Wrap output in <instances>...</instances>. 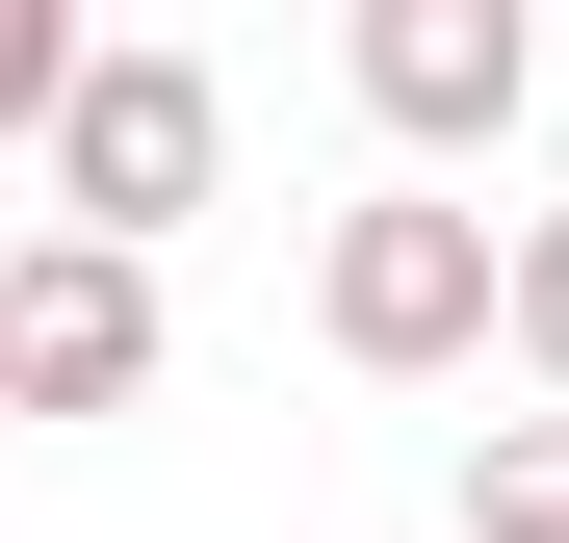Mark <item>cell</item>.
<instances>
[{
    "mask_svg": "<svg viewBox=\"0 0 569 543\" xmlns=\"http://www.w3.org/2000/svg\"><path fill=\"white\" fill-rule=\"evenodd\" d=\"M311 336L362 362V389H440L466 336H518V233H492V208H440V181H389V208H337Z\"/></svg>",
    "mask_w": 569,
    "mask_h": 543,
    "instance_id": "6da1fadb",
    "label": "cell"
},
{
    "mask_svg": "<svg viewBox=\"0 0 569 543\" xmlns=\"http://www.w3.org/2000/svg\"><path fill=\"white\" fill-rule=\"evenodd\" d=\"M208 155H233V78H208V52H78V104H52V233L156 259L181 208H208Z\"/></svg>",
    "mask_w": 569,
    "mask_h": 543,
    "instance_id": "7a4b0ae2",
    "label": "cell"
},
{
    "mask_svg": "<svg viewBox=\"0 0 569 543\" xmlns=\"http://www.w3.org/2000/svg\"><path fill=\"white\" fill-rule=\"evenodd\" d=\"M130 389H156V259L27 233L0 259V414H130Z\"/></svg>",
    "mask_w": 569,
    "mask_h": 543,
    "instance_id": "3957f363",
    "label": "cell"
},
{
    "mask_svg": "<svg viewBox=\"0 0 569 543\" xmlns=\"http://www.w3.org/2000/svg\"><path fill=\"white\" fill-rule=\"evenodd\" d=\"M518 78H543L518 0H362V104H389L415 155H492V130H518Z\"/></svg>",
    "mask_w": 569,
    "mask_h": 543,
    "instance_id": "277c9868",
    "label": "cell"
},
{
    "mask_svg": "<svg viewBox=\"0 0 569 543\" xmlns=\"http://www.w3.org/2000/svg\"><path fill=\"white\" fill-rule=\"evenodd\" d=\"M569 517V414H492V440H466V543H543Z\"/></svg>",
    "mask_w": 569,
    "mask_h": 543,
    "instance_id": "5b68a950",
    "label": "cell"
},
{
    "mask_svg": "<svg viewBox=\"0 0 569 543\" xmlns=\"http://www.w3.org/2000/svg\"><path fill=\"white\" fill-rule=\"evenodd\" d=\"M78 104V0H0V130H52Z\"/></svg>",
    "mask_w": 569,
    "mask_h": 543,
    "instance_id": "8992f818",
    "label": "cell"
},
{
    "mask_svg": "<svg viewBox=\"0 0 569 543\" xmlns=\"http://www.w3.org/2000/svg\"><path fill=\"white\" fill-rule=\"evenodd\" d=\"M518 362H543V414H569V208H518Z\"/></svg>",
    "mask_w": 569,
    "mask_h": 543,
    "instance_id": "52a82bcc",
    "label": "cell"
},
{
    "mask_svg": "<svg viewBox=\"0 0 569 543\" xmlns=\"http://www.w3.org/2000/svg\"><path fill=\"white\" fill-rule=\"evenodd\" d=\"M543 543H569V517H543Z\"/></svg>",
    "mask_w": 569,
    "mask_h": 543,
    "instance_id": "ba28073f",
    "label": "cell"
}]
</instances>
